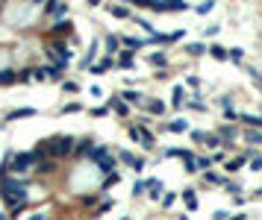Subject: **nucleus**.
<instances>
[{
  "label": "nucleus",
  "instance_id": "f257e3e1",
  "mask_svg": "<svg viewBox=\"0 0 262 220\" xmlns=\"http://www.w3.org/2000/svg\"><path fill=\"white\" fill-rule=\"evenodd\" d=\"M215 132H218V135H221V141H224V150H230V147H233V141H236V138H242L239 123H221Z\"/></svg>",
  "mask_w": 262,
  "mask_h": 220
},
{
  "label": "nucleus",
  "instance_id": "f03ea898",
  "mask_svg": "<svg viewBox=\"0 0 262 220\" xmlns=\"http://www.w3.org/2000/svg\"><path fill=\"white\" fill-rule=\"evenodd\" d=\"M133 141H139L144 150H153V147H156V138L150 135L144 126H133Z\"/></svg>",
  "mask_w": 262,
  "mask_h": 220
},
{
  "label": "nucleus",
  "instance_id": "7ed1b4c3",
  "mask_svg": "<svg viewBox=\"0 0 262 220\" xmlns=\"http://www.w3.org/2000/svg\"><path fill=\"white\" fill-rule=\"evenodd\" d=\"M247 162H250L247 153H242V156H230L227 162H224V170H227V173H239L242 168H247Z\"/></svg>",
  "mask_w": 262,
  "mask_h": 220
},
{
  "label": "nucleus",
  "instance_id": "20e7f679",
  "mask_svg": "<svg viewBox=\"0 0 262 220\" xmlns=\"http://www.w3.org/2000/svg\"><path fill=\"white\" fill-rule=\"evenodd\" d=\"M180 200H183V205H186V211H189V214L197 211V188H186V191L180 194Z\"/></svg>",
  "mask_w": 262,
  "mask_h": 220
},
{
  "label": "nucleus",
  "instance_id": "39448f33",
  "mask_svg": "<svg viewBox=\"0 0 262 220\" xmlns=\"http://www.w3.org/2000/svg\"><path fill=\"white\" fill-rule=\"evenodd\" d=\"M242 138L247 141V147H250V150L262 147V129H247V132H242Z\"/></svg>",
  "mask_w": 262,
  "mask_h": 220
},
{
  "label": "nucleus",
  "instance_id": "423d86ee",
  "mask_svg": "<svg viewBox=\"0 0 262 220\" xmlns=\"http://www.w3.org/2000/svg\"><path fill=\"white\" fill-rule=\"evenodd\" d=\"M203 185L206 188H221L224 185V176H221L218 170H206V173H203Z\"/></svg>",
  "mask_w": 262,
  "mask_h": 220
},
{
  "label": "nucleus",
  "instance_id": "0eeeda50",
  "mask_svg": "<svg viewBox=\"0 0 262 220\" xmlns=\"http://www.w3.org/2000/svg\"><path fill=\"white\" fill-rule=\"evenodd\" d=\"M162 194H165V182H162V179H156V176H150V194H147V197L162 200Z\"/></svg>",
  "mask_w": 262,
  "mask_h": 220
},
{
  "label": "nucleus",
  "instance_id": "6e6552de",
  "mask_svg": "<svg viewBox=\"0 0 262 220\" xmlns=\"http://www.w3.org/2000/svg\"><path fill=\"white\" fill-rule=\"evenodd\" d=\"M171 103H174V109H183V106H186V85H174Z\"/></svg>",
  "mask_w": 262,
  "mask_h": 220
},
{
  "label": "nucleus",
  "instance_id": "1a4fd4ad",
  "mask_svg": "<svg viewBox=\"0 0 262 220\" xmlns=\"http://www.w3.org/2000/svg\"><path fill=\"white\" fill-rule=\"evenodd\" d=\"M239 123H245L247 129H259V115H250V112H242V115H239Z\"/></svg>",
  "mask_w": 262,
  "mask_h": 220
},
{
  "label": "nucleus",
  "instance_id": "9d476101",
  "mask_svg": "<svg viewBox=\"0 0 262 220\" xmlns=\"http://www.w3.org/2000/svg\"><path fill=\"white\" fill-rule=\"evenodd\" d=\"M183 170H186V173H197V156H194L192 150H189V156L183 159Z\"/></svg>",
  "mask_w": 262,
  "mask_h": 220
},
{
  "label": "nucleus",
  "instance_id": "9b49d317",
  "mask_svg": "<svg viewBox=\"0 0 262 220\" xmlns=\"http://www.w3.org/2000/svg\"><path fill=\"white\" fill-rule=\"evenodd\" d=\"M247 156H250L247 168H250V170H256V173H259V170H262V153H256V150H247Z\"/></svg>",
  "mask_w": 262,
  "mask_h": 220
},
{
  "label": "nucleus",
  "instance_id": "f8f14e48",
  "mask_svg": "<svg viewBox=\"0 0 262 220\" xmlns=\"http://www.w3.org/2000/svg\"><path fill=\"white\" fill-rule=\"evenodd\" d=\"M206 147H209L212 153H215V150H224V141H221V135H218V132H209V138H206Z\"/></svg>",
  "mask_w": 262,
  "mask_h": 220
},
{
  "label": "nucleus",
  "instance_id": "ddd939ff",
  "mask_svg": "<svg viewBox=\"0 0 262 220\" xmlns=\"http://www.w3.org/2000/svg\"><path fill=\"white\" fill-rule=\"evenodd\" d=\"M224 191H227V194H233V197H239V194H242V182H233V179H227V176H224Z\"/></svg>",
  "mask_w": 262,
  "mask_h": 220
},
{
  "label": "nucleus",
  "instance_id": "4468645a",
  "mask_svg": "<svg viewBox=\"0 0 262 220\" xmlns=\"http://www.w3.org/2000/svg\"><path fill=\"white\" fill-rule=\"evenodd\" d=\"M209 56H212V59H218V62H224V59H230V50H224L221 44H212V47H209Z\"/></svg>",
  "mask_w": 262,
  "mask_h": 220
},
{
  "label": "nucleus",
  "instance_id": "2eb2a0df",
  "mask_svg": "<svg viewBox=\"0 0 262 220\" xmlns=\"http://www.w3.org/2000/svg\"><path fill=\"white\" fill-rule=\"evenodd\" d=\"M168 129H171V132H186V129H189V120H183V118H174V120H171V123H168Z\"/></svg>",
  "mask_w": 262,
  "mask_h": 220
},
{
  "label": "nucleus",
  "instance_id": "dca6fc26",
  "mask_svg": "<svg viewBox=\"0 0 262 220\" xmlns=\"http://www.w3.org/2000/svg\"><path fill=\"white\" fill-rule=\"evenodd\" d=\"M174 203H177V194H174V191H165V194H162V200H159V205H162V208H174Z\"/></svg>",
  "mask_w": 262,
  "mask_h": 220
},
{
  "label": "nucleus",
  "instance_id": "f3484780",
  "mask_svg": "<svg viewBox=\"0 0 262 220\" xmlns=\"http://www.w3.org/2000/svg\"><path fill=\"white\" fill-rule=\"evenodd\" d=\"M189 135H192V141H194V144H206V138H209V132H206V129H192Z\"/></svg>",
  "mask_w": 262,
  "mask_h": 220
},
{
  "label": "nucleus",
  "instance_id": "a211bd4d",
  "mask_svg": "<svg viewBox=\"0 0 262 220\" xmlns=\"http://www.w3.org/2000/svg\"><path fill=\"white\" fill-rule=\"evenodd\" d=\"M197 170H200V173L212 170V156H197Z\"/></svg>",
  "mask_w": 262,
  "mask_h": 220
},
{
  "label": "nucleus",
  "instance_id": "6ab92c4d",
  "mask_svg": "<svg viewBox=\"0 0 262 220\" xmlns=\"http://www.w3.org/2000/svg\"><path fill=\"white\" fill-rule=\"evenodd\" d=\"M206 50H209V47H206L203 41H192V44H189V53H192V56H203Z\"/></svg>",
  "mask_w": 262,
  "mask_h": 220
},
{
  "label": "nucleus",
  "instance_id": "aec40b11",
  "mask_svg": "<svg viewBox=\"0 0 262 220\" xmlns=\"http://www.w3.org/2000/svg\"><path fill=\"white\" fill-rule=\"evenodd\" d=\"M147 109H150V115H165V103L162 100H150L147 103Z\"/></svg>",
  "mask_w": 262,
  "mask_h": 220
},
{
  "label": "nucleus",
  "instance_id": "412c9836",
  "mask_svg": "<svg viewBox=\"0 0 262 220\" xmlns=\"http://www.w3.org/2000/svg\"><path fill=\"white\" fill-rule=\"evenodd\" d=\"M186 109H192V112H203L206 106H203V100H197V97H189V100H186Z\"/></svg>",
  "mask_w": 262,
  "mask_h": 220
},
{
  "label": "nucleus",
  "instance_id": "4be33fe9",
  "mask_svg": "<svg viewBox=\"0 0 262 220\" xmlns=\"http://www.w3.org/2000/svg\"><path fill=\"white\" fill-rule=\"evenodd\" d=\"M230 156H227V150H215L212 153V165H224Z\"/></svg>",
  "mask_w": 262,
  "mask_h": 220
},
{
  "label": "nucleus",
  "instance_id": "5701e85b",
  "mask_svg": "<svg viewBox=\"0 0 262 220\" xmlns=\"http://www.w3.org/2000/svg\"><path fill=\"white\" fill-rule=\"evenodd\" d=\"M242 59H245V53L239 50V47H233V50H230V62H236V65H239Z\"/></svg>",
  "mask_w": 262,
  "mask_h": 220
},
{
  "label": "nucleus",
  "instance_id": "b1692460",
  "mask_svg": "<svg viewBox=\"0 0 262 220\" xmlns=\"http://www.w3.org/2000/svg\"><path fill=\"white\" fill-rule=\"evenodd\" d=\"M212 6H215V0H203V3L197 6V12H200V15H206V12H209Z\"/></svg>",
  "mask_w": 262,
  "mask_h": 220
},
{
  "label": "nucleus",
  "instance_id": "393cba45",
  "mask_svg": "<svg viewBox=\"0 0 262 220\" xmlns=\"http://www.w3.org/2000/svg\"><path fill=\"white\" fill-rule=\"evenodd\" d=\"M221 106H224V112H230V109H233V97H230V94H224V97H221Z\"/></svg>",
  "mask_w": 262,
  "mask_h": 220
},
{
  "label": "nucleus",
  "instance_id": "a878e982",
  "mask_svg": "<svg viewBox=\"0 0 262 220\" xmlns=\"http://www.w3.org/2000/svg\"><path fill=\"white\" fill-rule=\"evenodd\" d=\"M212 220H230V214L224 208H218V211H212Z\"/></svg>",
  "mask_w": 262,
  "mask_h": 220
},
{
  "label": "nucleus",
  "instance_id": "bb28decb",
  "mask_svg": "<svg viewBox=\"0 0 262 220\" xmlns=\"http://www.w3.org/2000/svg\"><path fill=\"white\" fill-rule=\"evenodd\" d=\"M186 85H189V88H200V80H197V77H194V74H192V77L186 80Z\"/></svg>",
  "mask_w": 262,
  "mask_h": 220
},
{
  "label": "nucleus",
  "instance_id": "cd10ccee",
  "mask_svg": "<svg viewBox=\"0 0 262 220\" xmlns=\"http://www.w3.org/2000/svg\"><path fill=\"white\" fill-rule=\"evenodd\" d=\"M150 62H153V65H162V62H165V56H162V53H153V56H150Z\"/></svg>",
  "mask_w": 262,
  "mask_h": 220
},
{
  "label": "nucleus",
  "instance_id": "c85d7f7f",
  "mask_svg": "<svg viewBox=\"0 0 262 220\" xmlns=\"http://www.w3.org/2000/svg\"><path fill=\"white\" fill-rule=\"evenodd\" d=\"M130 62H133V59H130V53H124V56H121V68H130Z\"/></svg>",
  "mask_w": 262,
  "mask_h": 220
},
{
  "label": "nucleus",
  "instance_id": "c756f323",
  "mask_svg": "<svg viewBox=\"0 0 262 220\" xmlns=\"http://www.w3.org/2000/svg\"><path fill=\"white\" fill-rule=\"evenodd\" d=\"M230 220H245V214H230Z\"/></svg>",
  "mask_w": 262,
  "mask_h": 220
},
{
  "label": "nucleus",
  "instance_id": "7c9ffc66",
  "mask_svg": "<svg viewBox=\"0 0 262 220\" xmlns=\"http://www.w3.org/2000/svg\"><path fill=\"white\" fill-rule=\"evenodd\" d=\"M177 220H189V214H183V217H177Z\"/></svg>",
  "mask_w": 262,
  "mask_h": 220
},
{
  "label": "nucleus",
  "instance_id": "2f4dec72",
  "mask_svg": "<svg viewBox=\"0 0 262 220\" xmlns=\"http://www.w3.org/2000/svg\"><path fill=\"white\" fill-rule=\"evenodd\" d=\"M259 129H262V115H259Z\"/></svg>",
  "mask_w": 262,
  "mask_h": 220
},
{
  "label": "nucleus",
  "instance_id": "473e14b6",
  "mask_svg": "<svg viewBox=\"0 0 262 220\" xmlns=\"http://www.w3.org/2000/svg\"><path fill=\"white\" fill-rule=\"evenodd\" d=\"M259 91H262V80H259Z\"/></svg>",
  "mask_w": 262,
  "mask_h": 220
}]
</instances>
